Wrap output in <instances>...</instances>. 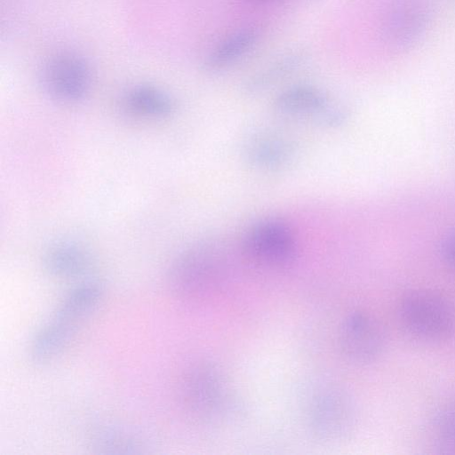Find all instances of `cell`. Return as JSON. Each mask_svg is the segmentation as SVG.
I'll use <instances>...</instances> for the list:
<instances>
[{"mask_svg": "<svg viewBox=\"0 0 455 455\" xmlns=\"http://www.w3.org/2000/svg\"><path fill=\"white\" fill-rule=\"evenodd\" d=\"M230 274L229 255L218 240L205 239L185 249L173 261L168 275L178 298L198 300L221 291Z\"/></svg>", "mask_w": 455, "mask_h": 455, "instance_id": "6da1fadb", "label": "cell"}, {"mask_svg": "<svg viewBox=\"0 0 455 455\" xmlns=\"http://www.w3.org/2000/svg\"><path fill=\"white\" fill-rule=\"evenodd\" d=\"M307 421L318 440L337 443L347 439L358 421L355 400L345 388L327 385L316 389L308 400Z\"/></svg>", "mask_w": 455, "mask_h": 455, "instance_id": "7a4b0ae2", "label": "cell"}, {"mask_svg": "<svg viewBox=\"0 0 455 455\" xmlns=\"http://www.w3.org/2000/svg\"><path fill=\"white\" fill-rule=\"evenodd\" d=\"M243 251L251 263L267 270L287 269L298 256L292 231L286 223L274 218L260 220L248 228Z\"/></svg>", "mask_w": 455, "mask_h": 455, "instance_id": "3957f363", "label": "cell"}, {"mask_svg": "<svg viewBox=\"0 0 455 455\" xmlns=\"http://www.w3.org/2000/svg\"><path fill=\"white\" fill-rule=\"evenodd\" d=\"M399 316L411 333L443 339L455 329V311L443 297L423 289L406 292L399 302Z\"/></svg>", "mask_w": 455, "mask_h": 455, "instance_id": "277c9868", "label": "cell"}, {"mask_svg": "<svg viewBox=\"0 0 455 455\" xmlns=\"http://www.w3.org/2000/svg\"><path fill=\"white\" fill-rule=\"evenodd\" d=\"M228 387L220 368L209 362L193 365L186 373L182 394L188 411L203 421L219 419L230 405Z\"/></svg>", "mask_w": 455, "mask_h": 455, "instance_id": "5b68a950", "label": "cell"}, {"mask_svg": "<svg viewBox=\"0 0 455 455\" xmlns=\"http://www.w3.org/2000/svg\"><path fill=\"white\" fill-rule=\"evenodd\" d=\"M343 355L355 363L378 359L386 346V335L379 322L368 313L355 311L343 321L339 335Z\"/></svg>", "mask_w": 455, "mask_h": 455, "instance_id": "8992f818", "label": "cell"}, {"mask_svg": "<svg viewBox=\"0 0 455 455\" xmlns=\"http://www.w3.org/2000/svg\"><path fill=\"white\" fill-rule=\"evenodd\" d=\"M43 83L47 92L55 100L74 103L87 94L91 73L84 59L74 53H61L46 65Z\"/></svg>", "mask_w": 455, "mask_h": 455, "instance_id": "52a82bcc", "label": "cell"}, {"mask_svg": "<svg viewBox=\"0 0 455 455\" xmlns=\"http://www.w3.org/2000/svg\"><path fill=\"white\" fill-rule=\"evenodd\" d=\"M429 16L427 0H394L384 25L387 43L395 49L411 46L424 33Z\"/></svg>", "mask_w": 455, "mask_h": 455, "instance_id": "ba28073f", "label": "cell"}, {"mask_svg": "<svg viewBox=\"0 0 455 455\" xmlns=\"http://www.w3.org/2000/svg\"><path fill=\"white\" fill-rule=\"evenodd\" d=\"M293 143L276 134H259L245 147L249 163L260 170L278 171L288 167L294 160Z\"/></svg>", "mask_w": 455, "mask_h": 455, "instance_id": "9c48e42d", "label": "cell"}, {"mask_svg": "<svg viewBox=\"0 0 455 455\" xmlns=\"http://www.w3.org/2000/svg\"><path fill=\"white\" fill-rule=\"evenodd\" d=\"M277 112L288 116H308L321 119L330 108L325 95L311 85H294L282 91L275 100Z\"/></svg>", "mask_w": 455, "mask_h": 455, "instance_id": "30bf717a", "label": "cell"}, {"mask_svg": "<svg viewBox=\"0 0 455 455\" xmlns=\"http://www.w3.org/2000/svg\"><path fill=\"white\" fill-rule=\"evenodd\" d=\"M44 267L52 275L75 277L84 274L91 266L85 248L72 241H60L51 245L44 256Z\"/></svg>", "mask_w": 455, "mask_h": 455, "instance_id": "8fae6325", "label": "cell"}, {"mask_svg": "<svg viewBox=\"0 0 455 455\" xmlns=\"http://www.w3.org/2000/svg\"><path fill=\"white\" fill-rule=\"evenodd\" d=\"M258 37L257 30L252 28L233 32L209 52L204 61L205 68L208 71L218 72L229 68L254 47Z\"/></svg>", "mask_w": 455, "mask_h": 455, "instance_id": "7c38bea8", "label": "cell"}, {"mask_svg": "<svg viewBox=\"0 0 455 455\" xmlns=\"http://www.w3.org/2000/svg\"><path fill=\"white\" fill-rule=\"evenodd\" d=\"M124 105L132 115L153 118L169 116L175 108L168 93L155 86L144 84L128 90L124 97Z\"/></svg>", "mask_w": 455, "mask_h": 455, "instance_id": "4fadbf2b", "label": "cell"}, {"mask_svg": "<svg viewBox=\"0 0 455 455\" xmlns=\"http://www.w3.org/2000/svg\"><path fill=\"white\" fill-rule=\"evenodd\" d=\"M76 325L54 315L36 334L31 344L32 357L37 362L54 358L69 342Z\"/></svg>", "mask_w": 455, "mask_h": 455, "instance_id": "5bb4252c", "label": "cell"}, {"mask_svg": "<svg viewBox=\"0 0 455 455\" xmlns=\"http://www.w3.org/2000/svg\"><path fill=\"white\" fill-rule=\"evenodd\" d=\"M102 298L101 286L95 282H84L74 287L63 299L56 315L77 325L99 304Z\"/></svg>", "mask_w": 455, "mask_h": 455, "instance_id": "9a60e30c", "label": "cell"}, {"mask_svg": "<svg viewBox=\"0 0 455 455\" xmlns=\"http://www.w3.org/2000/svg\"><path fill=\"white\" fill-rule=\"evenodd\" d=\"M307 58L302 50L290 52L255 75L251 76L244 84V91L248 93L259 92L279 79L293 72Z\"/></svg>", "mask_w": 455, "mask_h": 455, "instance_id": "2e32d148", "label": "cell"}, {"mask_svg": "<svg viewBox=\"0 0 455 455\" xmlns=\"http://www.w3.org/2000/svg\"><path fill=\"white\" fill-rule=\"evenodd\" d=\"M96 447L105 452L131 453L137 452L140 445L132 435L118 428L102 427L94 434Z\"/></svg>", "mask_w": 455, "mask_h": 455, "instance_id": "e0dca14e", "label": "cell"}, {"mask_svg": "<svg viewBox=\"0 0 455 455\" xmlns=\"http://www.w3.org/2000/svg\"><path fill=\"white\" fill-rule=\"evenodd\" d=\"M431 427L442 444L455 448V405L437 411L432 419Z\"/></svg>", "mask_w": 455, "mask_h": 455, "instance_id": "ac0fdd59", "label": "cell"}, {"mask_svg": "<svg viewBox=\"0 0 455 455\" xmlns=\"http://www.w3.org/2000/svg\"><path fill=\"white\" fill-rule=\"evenodd\" d=\"M441 253L446 263L455 270V233L449 235L443 241Z\"/></svg>", "mask_w": 455, "mask_h": 455, "instance_id": "d6986e66", "label": "cell"}, {"mask_svg": "<svg viewBox=\"0 0 455 455\" xmlns=\"http://www.w3.org/2000/svg\"><path fill=\"white\" fill-rule=\"evenodd\" d=\"M245 3L254 5H263L268 4H274L281 0H243Z\"/></svg>", "mask_w": 455, "mask_h": 455, "instance_id": "ffe728a7", "label": "cell"}]
</instances>
